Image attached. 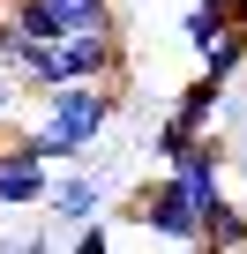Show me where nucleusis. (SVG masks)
<instances>
[{
    "label": "nucleus",
    "instance_id": "nucleus-1",
    "mask_svg": "<svg viewBox=\"0 0 247 254\" xmlns=\"http://www.w3.org/2000/svg\"><path fill=\"white\" fill-rule=\"evenodd\" d=\"M112 112H120V82H60V90L38 97V120H53L60 135H75L82 150H97V135L112 127Z\"/></svg>",
    "mask_w": 247,
    "mask_h": 254
},
{
    "label": "nucleus",
    "instance_id": "nucleus-2",
    "mask_svg": "<svg viewBox=\"0 0 247 254\" xmlns=\"http://www.w3.org/2000/svg\"><path fill=\"white\" fill-rule=\"evenodd\" d=\"M128 217H135L143 232L172 239V247H195V239H202V209H195V194H187V187H180L172 172L143 180V187L128 194Z\"/></svg>",
    "mask_w": 247,
    "mask_h": 254
},
{
    "label": "nucleus",
    "instance_id": "nucleus-3",
    "mask_svg": "<svg viewBox=\"0 0 247 254\" xmlns=\"http://www.w3.org/2000/svg\"><path fill=\"white\" fill-rule=\"evenodd\" d=\"M45 187H53V165L30 157L23 135H0V209L30 217V209H45Z\"/></svg>",
    "mask_w": 247,
    "mask_h": 254
},
{
    "label": "nucleus",
    "instance_id": "nucleus-4",
    "mask_svg": "<svg viewBox=\"0 0 247 254\" xmlns=\"http://www.w3.org/2000/svg\"><path fill=\"white\" fill-rule=\"evenodd\" d=\"M60 67H68V82H120L128 75L120 30H75V38H60Z\"/></svg>",
    "mask_w": 247,
    "mask_h": 254
},
{
    "label": "nucleus",
    "instance_id": "nucleus-5",
    "mask_svg": "<svg viewBox=\"0 0 247 254\" xmlns=\"http://www.w3.org/2000/svg\"><path fill=\"white\" fill-rule=\"evenodd\" d=\"M225 165H232V150H225V142L210 135V127H202V135H195V142H187V150H180L165 172H172V180L195 194V209H202L210 194H225Z\"/></svg>",
    "mask_w": 247,
    "mask_h": 254
},
{
    "label": "nucleus",
    "instance_id": "nucleus-6",
    "mask_svg": "<svg viewBox=\"0 0 247 254\" xmlns=\"http://www.w3.org/2000/svg\"><path fill=\"white\" fill-rule=\"evenodd\" d=\"M45 209H53L60 224H97V209H105V187H97V172H82V165H60V180L45 187Z\"/></svg>",
    "mask_w": 247,
    "mask_h": 254
},
{
    "label": "nucleus",
    "instance_id": "nucleus-7",
    "mask_svg": "<svg viewBox=\"0 0 247 254\" xmlns=\"http://www.w3.org/2000/svg\"><path fill=\"white\" fill-rule=\"evenodd\" d=\"M195 247L247 254V202H232V194H210V202H202V239H195Z\"/></svg>",
    "mask_w": 247,
    "mask_h": 254
},
{
    "label": "nucleus",
    "instance_id": "nucleus-8",
    "mask_svg": "<svg viewBox=\"0 0 247 254\" xmlns=\"http://www.w3.org/2000/svg\"><path fill=\"white\" fill-rule=\"evenodd\" d=\"M45 15H53V45L75 38V30H120L112 0H45Z\"/></svg>",
    "mask_w": 247,
    "mask_h": 254
},
{
    "label": "nucleus",
    "instance_id": "nucleus-9",
    "mask_svg": "<svg viewBox=\"0 0 247 254\" xmlns=\"http://www.w3.org/2000/svg\"><path fill=\"white\" fill-rule=\"evenodd\" d=\"M8 75H15V90H23V97H45V90H60V82H68L60 45H23V60H15Z\"/></svg>",
    "mask_w": 247,
    "mask_h": 254
},
{
    "label": "nucleus",
    "instance_id": "nucleus-10",
    "mask_svg": "<svg viewBox=\"0 0 247 254\" xmlns=\"http://www.w3.org/2000/svg\"><path fill=\"white\" fill-rule=\"evenodd\" d=\"M217 105H225V82H210V75H195V82H180V97H172V120H180V127H195V135H202V127L217 120Z\"/></svg>",
    "mask_w": 247,
    "mask_h": 254
},
{
    "label": "nucleus",
    "instance_id": "nucleus-11",
    "mask_svg": "<svg viewBox=\"0 0 247 254\" xmlns=\"http://www.w3.org/2000/svg\"><path fill=\"white\" fill-rule=\"evenodd\" d=\"M23 150L45 157V165H90V150H82L75 135H60L53 120H30V127H23Z\"/></svg>",
    "mask_w": 247,
    "mask_h": 254
},
{
    "label": "nucleus",
    "instance_id": "nucleus-12",
    "mask_svg": "<svg viewBox=\"0 0 247 254\" xmlns=\"http://www.w3.org/2000/svg\"><path fill=\"white\" fill-rule=\"evenodd\" d=\"M195 60H202V75H210V82H232V75L247 67V30H225V38H210Z\"/></svg>",
    "mask_w": 247,
    "mask_h": 254
},
{
    "label": "nucleus",
    "instance_id": "nucleus-13",
    "mask_svg": "<svg viewBox=\"0 0 247 254\" xmlns=\"http://www.w3.org/2000/svg\"><path fill=\"white\" fill-rule=\"evenodd\" d=\"M225 30H240V23H232V15H225V0H195V8H187V15H180V38H187V45H195V53H202V45H210V38H225Z\"/></svg>",
    "mask_w": 247,
    "mask_h": 254
},
{
    "label": "nucleus",
    "instance_id": "nucleus-14",
    "mask_svg": "<svg viewBox=\"0 0 247 254\" xmlns=\"http://www.w3.org/2000/svg\"><path fill=\"white\" fill-rule=\"evenodd\" d=\"M8 23H15L30 45H53V15H45V0H8Z\"/></svg>",
    "mask_w": 247,
    "mask_h": 254
},
{
    "label": "nucleus",
    "instance_id": "nucleus-15",
    "mask_svg": "<svg viewBox=\"0 0 247 254\" xmlns=\"http://www.w3.org/2000/svg\"><path fill=\"white\" fill-rule=\"evenodd\" d=\"M187 142H195V127H180V120L165 112V120H158V135H150V157H158V165H172Z\"/></svg>",
    "mask_w": 247,
    "mask_h": 254
},
{
    "label": "nucleus",
    "instance_id": "nucleus-16",
    "mask_svg": "<svg viewBox=\"0 0 247 254\" xmlns=\"http://www.w3.org/2000/svg\"><path fill=\"white\" fill-rule=\"evenodd\" d=\"M68 254H112V232H105V224H75Z\"/></svg>",
    "mask_w": 247,
    "mask_h": 254
},
{
    "label": "nucleus",
    "instance_id": "nucleus-17",
    "mask_svg": "<svg viewBox=\"0 0 247 254\" xmlns=\"http://www.w3.org/2000/svg\"><path fill=\"white\" fill-rule=\"evenodd\" d=\"M23 45H30V38H23L8 15H0V67H15V60H23Z\"/></svg>",
    "mask_w": 247,
    "mask_h": 254
},
{
    "label": "nucleus",
    "instance_id": "nucleus-18",
    "mask_svg": "<svg viewBox=\"0 0 247 254\" xmlns=\"http://www.w3.org/2000/svg\"><path fill=\"white\" fill-rule=\"evenodd\" d=\"M15 105H23V90H15V75H8V67H0V127L15 120Z\"/></svg>",
    "mask_w": 247,
    "mask_h": 254
},
{
    "label": "nucleus",
    "instance_id": "nucleus-19",
    "mask_svg": "<svg viewBox=\"0 0 247 254\" xmlns=\"http://www.w3.org/2000/svg\"><path fill=\"white\" fill-rule=\"evenodd\" d=\"M0 254H45V239H38V224H30V232H15V239H0Z\"/></svg>",
    "mask_w": 247,
    "mask_h": 254
},
{
    "label": "nucleus",
    "instance_id": "nucleus-20",
    "mask_svg": "<svg viewBox=\"0 0 247 254\" xmlns=\"http://www.w3.org/2000/svg\"><path fill=\"white\" fill-rule=\"evenodd\" d=\"M0 15H8V0H0Z\"/></svg>",
    "mask_w": 247,
    "mask_h": 254
},
{
    "label": "nucleus",
    "instance_id": "nucleus-21",
    "mask_svg": "<svg viewBox=\"0 0 247 254\" xmlns=\"http://www.w3.org/2000/svg\"><path fill=\"white\" fill-rule=\"evenodd\" d=\"M0 135H8V127H0Z\"/></svg>",
    "mask_w": 247,
    "mask_h": 254
}]
</instances>
